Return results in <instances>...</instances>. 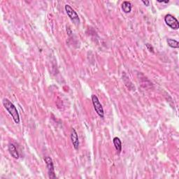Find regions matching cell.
Returning <instances> with one entry per match:
<instances>
[{
	"label": "cell",
	"mask_w": 179,
	"mask_h": 179,
	"mask_svg": "<svg viewBox=\"0 0 179 179\" xmlns=\"http://www.w3.org/2000/svg\"><path fill=\"white\" fill-rule=\"evenodd\" d=\"M4 107H5V109H7V111L9 112L12 118L14 120V122L16 124H19L20 122V115H19L18 111L17 110L16 107H15V105L11 102L10 100H9L7 98H4L2 101Z\"/></svg>",
	"instance_id": "cell-1"
},
{
	"label": "cell",
	"mask_w": 179,
	"mask_h": 179,
	"mask_svg": "<svg viewBox=\"0 0 179 179\" xmlns=\"http://www.w3.org/2000/svg\"><path fill=\"white\" fill-rule=\"evenodd\" d=\"M157 2L167 4V3H169V0H167V1H160V0H157Z\"/></svg>",
	"instance_id": "cell-13"
},
{
	"label": "cell",
	"mask_w": 179,
	"mask_h": 179,
	"mask_svg": "<svg viewBox=\"0 0 179 179\" xmlns=\"http://www.w3.org/2000/svg\"><path fill=\"white\" fill-rule=\"evenodd\" d=\"M71 140H72V143L73 146L76 150H78L79 148V138H78V134H77L76 130L74 128L72 129V133H71Z\"/></svg>",
	"instance_id": "cell-6"
},
{
	"label": "cell",
	"mask_w": 179,
	"mask_h": 179,
	"mask_svg": "<svg viewBox=\"0 0 179 179\" xmlns=\"http://www.w3.org/2000/svg\"><path fill=\"white\" fill-rule=\"evenodd\" d=\"M67 34H68L69 35H70V34H72V31H71V30L69 28H67Z\"/></svg>",
	"instance_id": "cell-14"
},
{
	"label": "cell",
	"mask_w": 179,
	"mask_h": 179,
	"mask_svg": "<svg viewBox=\"0 0 179 179\" xmlns=\"http://www.w3.org/2000/svg\"><path fill=\"white\" fill-rule=\"evenodd\" d=\"M92 104H93L94 109L96 113H97V115H99L100 118H104V109L102 107V105L100 103L99 99L95 95H92L91 97Z\"/></svg>",
	"instance_id": "cell-2"
},
{
	"label": "cell",
	"mask_w": 179,
	"mask_h": 179,
	"mask_svg": "<svg viewBox=\"0 0 179 179\" xmlns=\"http://www.w3.org/2000/svg\"><path fill=\"white\" fill-rule=\"evenodd\" d=\"M167 41L168 45L170 46L171 48H173V49H178L179 47V43L176 40L172 39V38H168Z\"/></svg>",
	"instance_id": "cell-10"
},
{
	"label": "cell",
	"mask_w": 179,
	"mask_h": 179,
	"mask_svg": "<svg viewBox=\"0 0 179 179\" xmlns=\"http://www.w3.org/2000/svg\"><path fill=\"white\" fill-rule=\"evenodd\" d=\"M132 4H131V2L127 1H123L122 4V10L123 11V12L125 13H130L131 11H132Z\"/></svg>",
	"instance_id": "cell-8"
},
{
	"label": "cell",
	"mask_w": 179,
	"mask_h": 179,
	"mask_svg": "<svg viewBox=\"0 0 179 179\" xmlns=\"http://www.w3.org/2000/svg\"><path fill=\"white\" fill-rule=\"evenodd\" d=\"M44 161H45L46 167L48 169V174L50 178H56V175L55 173V169H54V165L53 159L49 156L44 157Z\"/></svg>",
	"instance_id": "cell-5"
},
{
	"label": "cell",
	"mask_w": 179,
	"mask_h": 179,
	"mask_svg": "<svg viewBox=\"0 0 179 179\" xmlns=\"http://www.w3.org/2000/svg\"><path fill=\"white\" fill-rule=\"evenodd\" d=\"M65 11H66L67 14L68 15L69 18L73 21L75 24H79L80 22V19L78 17V15L77 14V13L75 11L74 9H72V7L69 4H66L64 6Z\"/></svg>",
	"instance_id": "cell-4"
},
{
	"label": "cell",
	"mask_w": 179,
	"mask_h": 179,
	"mask_svg": "<svg viewBox=\"0 0 179 179\" xmlns=\"http://www.w3.org/2000/svg\"><path fill=\"white\" fill-rule=\"evenodd\" d=\"M8 149H9V153L14 159H18L19 158V153L18 151H17L16 148L14 146L13 143H9L8 146Z\"/></svg>",
	"instance_id": "cell-7"
},
{
	"label": "cell",
	"mask_w": 179,
	"mask_h": 179,
	"mask_svg": "<svg viewBox=\"0 0 179 179\" xmlns=\"http://www.w3.org/2000/svg\"><path fill=\"white\" fill-rule=\"evenodd\" d=\"M142 3H143V4H145L146 7H149V4H150V1H144V0H143V1H142Z\"/></svg>",
	"instance_id": "cell-12"
},
{
	"label": "cell",
	"mask_w": 179,
	"mask_h": 179,
	"mask_svg": "<svg viewBox=\"0 0 179 179\" xmlns=\"http://www.w3.org/2000/svg\"><path fill=\"white\" fill-rule=\"evenodd\" d=\"M113 143L116 151L118 152V153H120V152L122 151V142H121L120 138L118 137H114L113 140Z\"/></svg>",
	"instance_id": "cell-9"
},
{
	"label": "cell",
	"mask_w": 179,
	"mask_h": 179,
	"mask_svg": "<svg viewBox=\"0 0 179 179\" xmlns=\"http://www.w3.org/2000/svg\"><path fill=\"white\" fill-rule=\"evenodd\" d=\"M165 22L168 25L169 28H171L173 30H178L179 28V22L177 19L175 18L174 15L171 14H167L165 17Z\"/></svg>",
	"instance_id": "cell-3"
},
{
	"label": "cell",
	"mask_w": 179,
	"mask_h": 179,
	"mask_svg": "<svg viewBox=\"0 0 179 179\" xmlns=\"http://www.w3.org/2000/svg\"><path fill=\"white\" fill-rule=\"evenodd\" d=\"M146 47H147V49H149V51L152 52V53H154V49H153V46H152L151 45V44H150V43H146Z\"/></svg>",
	"instance_id": "cell-11"
}]
</instances>
